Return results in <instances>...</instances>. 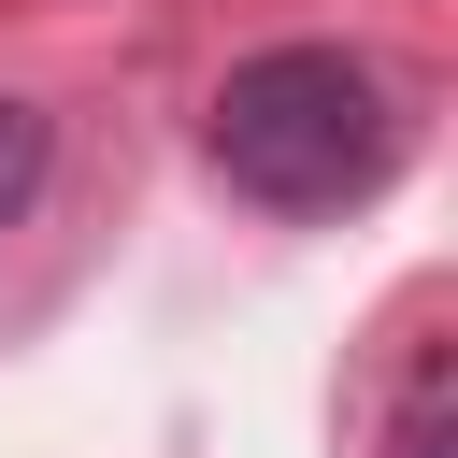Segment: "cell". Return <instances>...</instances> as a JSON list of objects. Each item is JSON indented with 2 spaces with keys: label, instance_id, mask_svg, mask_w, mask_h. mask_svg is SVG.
<instances>
[{
  "label": "cell",
  "instance_id": "3",
  "mask_svg": "<svg viewBox=\"0 0 458 458\" xmlns=\"http://www.w3.org/2000/svg\"><path fill=\"white\" fill-rule=\"evenodd\" d=\"M444 444H458V415H444V358H415L401 401H386V458H444Z\"/></svg>",
  "mask_w": 458,
  "mask_h": 458
},
{
  "label": "cell",
  "instance_id": "1",
  "mask_svg": "<svg viewBox=\"0 0 458 458\" xmlns=\"http://www.w3.org/2000/svg\"><path fill=\"white\" fill-rule=\"evenodd\" d=\"M200 157L258 215H344L401 172V100L358 43H258L200 100Z\"/></svg>",
  "mask_w": 458,
  "mask_h": 458
},
{
  "label": "cell",
  "instance_id": "2",
  "mask_svg": "<svg viewBox=\"0 0 458 458\" xmlns=\"http://www.w3.org/2000/svg\"><path fill=\"white\" fill-rule=\"evenodd\" d=\"M43 172H57V114H43V100H14V86H0V229H14V215H29V200H43Z\"/></svg>",
  "mask_w": 458,
  "mask_h": 458
}]
</instances>
